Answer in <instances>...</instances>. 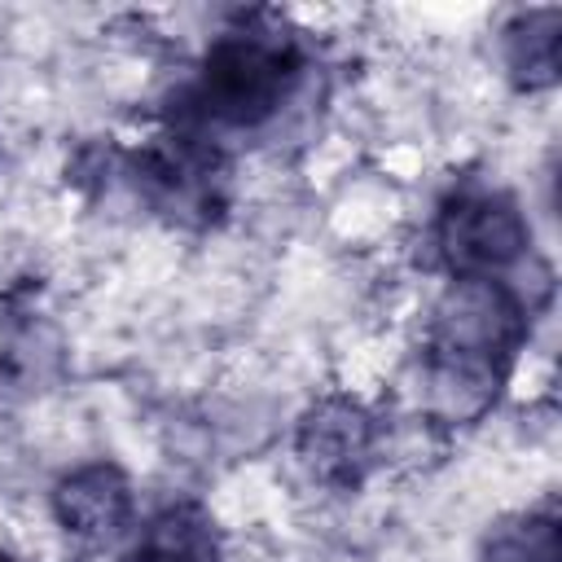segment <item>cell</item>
Returning a JSON list of instances; mask_svg holds the SVG:
<instances>
[{
	"label": "cell",
	"instance_id": "4",
	"mask_svg": "<svg viewBox=\"0 0 562 562\" xmlns=\"http://www.w3.org/2000/svg\"><path fill=\"white\" fill-rule=\"evenodd\" d=\"M294 452L303 461V470L338 492L360 487V479L373 470L378 457V417L347 395H329L316 400L294 435Z\"/></svg>",
	"mask_w": 562,
	"mask_h": 562
},
{
	"label": "cell",
	"instance_id": "5",
	"mask_svg": "<svg viewBox=\"0 0 562 562\" xmlns=\"http://www.w3.org/2000/svg\"><path fill=\"white\" fill-rule=\"evenodd\" d=\"M53 514L75 540L110 544L127 531V522L136 514V496H132V483L119 465L92 461V465H79V470L57 479Z\"/></svg>",
	"mask_w": 562,
	"mask_h": 562
},
{
	"label": "cell",
	"instance_id": "1",
	"mask_svg": "<svg viewBox=\"0 0 562 562\" xmlns=\"http://www.w3.org/2000/svg\"><path fill=\"white\" fill-rule=\"evenodd\" d=\"M299 75H303V53L285 31L233 26L206 48L198 79L180 97L184 105L176 123L193 132L259 127L285 105Z\"/></svg>",
	"mask_w": 562,
	"mask_h": 562
},
{
	"label": "cell",
	"instance_id": "8",
	"mask_svg": "<svg viewBox=\"0 0 562 562\" xmlns=\"http://www.w3.org/2000/svg\"><path fill=\"white\" fill-rule=\"evenodd\" d=\"M483 562H562V527L553 509H522L483 536Z\"/></svg>",
	"mask_w": 562,
	"mask_h": 562
},
{
	"label": "cell",
	"instance_id": "2",
	"mask_svg": "<svg viewBox=\"0 0 562 562\" xmlns=\"http://www.w3.org/2000/svg\"><path fill=\"white\" fill-rule=\"evenodd\" d=\"M127 176L154 211L180 224H211L224 206L220 149L206 140V132H193L184 123H171V132L154 136L140 154H132Z\"/></svg>",
	"mask_w": 562,
	"mask_h": 562
},
{
	"label": "cell",
	"instance_id": "7",
	"mask_svg": "<svg viewBox=\"0 0 562 562\" xmlns=\"http://www.w3.org/2000/svg\"><path fill=\"white\" fill-rule=\"evenodd\" d=\"M558 44H562V13L531 9L505 26V66L518 88L540 92L558 79Z\"/></svg>",
	"mask_w": 562,
	"mask_h": 562
},
{
	"label": "cell",
	"instance_id": "3",
	"mask_svg": "<svg viewBox=\"0 0 562 562\" xmlns=\"http://www.w3.org/2000/svg\"><path fill=\"white\" fill-rule=\"evenodd\" d=\"M531 228L518 202L487 184H465L435 215V246L452 277H501L527 255Z\"/></svg>",
	"mask_w": 562,
	"mask_h": 562
},
{
	"label": "cell",
	"instance_id": "6",
	"mask_svg": "<svg viewBox=\"0 0 562 562\" xmlns=\"http://www.w3.org/2000/svg\"><path fill=\"white\" fill-rule=\"evenodd\" d=\"M123 562H220L215 522L202 505L176 501L145 522L140 544Z\"/></svg>",
	"mask_w": 562,
	"mask_h": 562
},
{
	"label": "cell",
	"instance_id": "9",
	"mask_svg": "<svg viewBox=\"0 0 562 562\" xmlns=\"http://www.w3.org/2000/svg\"><path fill=\"white\" fill-rule=\"evenodd\" d=\"M0 562H18V558H9V553H0Z\"/></svg>",
	"mask_w": 562,
	"mask_h": 562
}]
</instances>
